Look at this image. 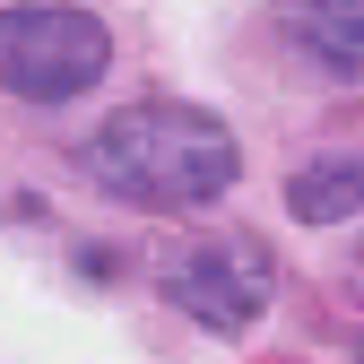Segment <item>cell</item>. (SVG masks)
Masks as SVG:
<instances>
[{
  "mask_svg": "<svg viewBox=\"0 0 364 364\" xmlns=\"http://www.w3.org/2000/svg\"><path fill=\"white\" fill-rule=\"evenodd\" d=\"M87 173L113 200H139V208H208V200L235 191L243 148H235V130L217 113L156 96V105H122L87 139Z\"/></svg>",
  "mask_w": 364,
  "mask_h": 364,
  "instance_id": "1",
  "label": "cell"
},
{
  "mask_svg": "<svg viewBox=\"0 0 364 364\" xmlns=\"http://www.w3.org/2000/svg\"><path fill=\"white\" fill-rule=\"evenodd\" d=\"M113 70V35L87 9H0V87L26 105H70Z\"/></svg>",
  "mask_w": 364,
  "mask_h": 364,
  "instance_id": "2",
  "label": "cell"
},
{
  "mask_svg": "<svg viewBox=\"0 0 364 364\" xmlns=\"http://www.w3.org/2000/svg\"><path fill=\"white\" fill-rule=\"evenodd\" d=\"M269 287H278V269L252 235H217V243H191L173 269H165V295L191 312L208 330H252L269 312Z\"/></svg>",
  "mask_w": 364,
  "mask_h": 364,
  "instance_id": "3",
  "label": "cell"
},
{
  "mask_svg": "<svg viewBox=\"0 0 364 364\" xmlns=\"http://www.w3.org/2000/svg\"><path fill=\"white\" fill-rule=\"evenodd\" d=\"M278 35L321 87H364V0H278Z\"/></svg>",
  "mask_w": 364,
  "mask_h": 364,
  "instance_id": "4",
  "label": "cell"
},
{
  "mask_svg": "<svg viewBox=\"0 0 364 364\" xmlns=\"http://www.w3.org/2000/svg\"><path fill=\"white\" fill-rule=\"evenodd\" d=\"M355 200H364V165H355V156H321V165H304V173L287 182V208H295L304 225H338Z\"/></svg>",
  "mask_w": 364,
  "mask_h": 364,
  "instance_id": "5",
  "label": "cell"
},
{
  "mask_svg": "<svg viewBox=\"0 0 364 364\" xmlns=\"http://www.w3.org/2000/svg\"><path fill=\"white\" fill-rule=\"evenodd\" d=\"M355 295H364V252H355Z\"/></svg>",
  "mask_w": 364,
  "mask_h": 364,
  "instance_id": "6",
  "label": "cell"
}]
</instances>
